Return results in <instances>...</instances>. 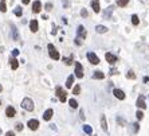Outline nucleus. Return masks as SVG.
I'll list each match as a JSON object with an SVG mask.
<instances>
[{
  "label": "nucleus",
  "instance_id": "nucleus-2",
  "mask_svg": "<svg viewBox=\"0 0 149 136\" xmlns=\"http://www.w3.org/2000/svg\"><path fill=\"white\" fill-rule=\"evenodd\" d=\"M22 108L28 110V112H32V110H34V101H32L30 97H26V99H23V101H22Z\"/></svg>",
  "mask_w": 149,
  "mask_h": 136
},
{
  "label": "nucleus",
  "instance_id": "nucleus-24",
  "mask_svg": "<svg viewBox=\"0 0 149 136\" xmlns=\"http://www.w3.org/2000/svg\"><path fill=\"white\" fill-rule=\"evenodd\" d=\"M0 11H1V12H6V11H7L6 0H0Z\"/></svg>",
  "mask_w": 149,
  "mask_h": 136
},
{
  "label": "nucleus",
  "instance_id": "nucleus-18",
  "mask_svg": "<svg viewBox=\"0 0 149 136\" xmlns=\"http://www.w3.org/2000/svg\"><path fill=\"white\" fill-rule=\"evenodd\" d=\"M93 78L94 80H103L105 78V74H103L102 72H94V74H93Z\"/></svg>",
  "mask_w": 149,
  "mask_h": 136
},
{
  "label": "nucleus",
  "instance_id": "nucleus-21",
  "mask_svg": "<svg viewBox=\"0 0 149 136\" xmlns=\"http://www.w3.org/2000/svg\"><path fill=\"white\" fill-rule=\"evenodd\" d=\"M73 84H74V75L71 74V75H69L67 81H66V88H69V89H70V88L73 86Z\"/></svg>",
  "mask_w": 149,
  "mask_h": 136
},
{
  "label": "nucleus",
  "instance_id": "nucleus-36",
  "mask_svg": "<svg viewBox=\"0 0 149 136\" xmlns=\"http://www.w3.org/2000/svg\"><path fill=\"white\" fill-rule=\"evenodd\" d=\"M62 3H63V7H69V0H62Z\"/></svg>",
  "mask_w": 149,
  "mask_h": 136
},
{
  "label": "nucleus",
  "instance_id": "nucleus-13",
  "mask_svg": "<svg viewBox=\"0 0 149 136\" xmlns=\"http://www.w3.org/2000/svg\"><path fill=\"white\" fill-rule=\"evenodd\" d=\"M91 8H93V11L97 12V14L101 11V7H99V0H91Z\"/></svg>",
  "mask_w": 149,
  "mask_h": 136
},
{
  "label": "nucleus",
  "instance_id": "nucleus-15",
  "mask_svg": "<svg viewBox=\"0 0 149 136\" xmlns=\"http://www.w3.org/2000/svg\"><path fill=\"white\" fill-rule=\"evenodd\" d=\"M6 115L8 116V117H14V116L16 115V110H15V108L11 107V105H9V107H7V108H6Z\"/></svg>",
  "mask_w": 149,
  "mask_h": 136
},
{
  "label": "nucleus",
  "instance_id": "nucleus-39",
  "mask_svg": "<svg viewBox=\"0 0 149 136\" xmlns=\"http://www.w3.org/2000/svg\"><path fill=\"white\" fill-rule=\"evenodd\" d=\"M30 1H31V0H22V3H23V4H28Z\"/></svg>",
  "mask_w": 149,
  "mask_h": 136
},
{
  "label": "nucleus",
  "instance_id": "nucleus-35",
  "mask_svg": "<svg viewBox=\"0 0 149 136\" xmlns=\"http://www.w3.org/2000/svg\"><path fill=\"white\" fill-rule=\"evenodd\" d=\"M18 54H19V50L18 49H14V50H12V55H14V57H16Z\"/></svg>",
  "mask_w": 149,
  "mask_h": 136
},
{
  "label": "nucleus",
  "instance_id": "nucleus-20",
  "mask_svg": "<svg viewBox=\"0 0 149 136\" xmlns=\"http://www.w3.org/2000/svg\"><path fill=\"white\" fill-rule=\"evenodd\" d=\"M101 127H102V129L105 131V132L108 131V123H106V117L103 115L101 116Z\"/></svg>",
  "mask_w": 149,
  "mask_h": 136
},
{
  "label": "nucleus",
  "instance_id": "nucleus-17",
  "mask_svg": "<svg viewBox=\"0 0 149 136\" xmlns=\"http://www.w3.org/2000/svg\"><path fill=\"white\" fill-rule=\"evenodd\" d=\"M9 63H11L12 70H16L19 67V62H18V59H16V58H9Z\"/></svg>",
  "mask_w": 149,
  "mask_h": 136
},
{
  "label": "nucleus",
  "instance_id": "nucleus-26",
  "mask_svg": "<svg viewBox=\"0 0 149 136\" xmlns=\"http://www.w3.org/2000/svg\"><path fill=\"white\" fill-rule=\"evenodd\" d=\"M14 14L16 15V16H22V15H23V9H22L20 7H16L15 11H14Z\"/></svg>",
  "mask_w": 149,
  "mask_h": 136
},
{
  "label": "nucleus",
  "instance_id": "nucleus-25",
  "mask_svg": "<svg viewBox=\"0 0 149 136\" xmlns=\"http://www.w3.org/2000/svg\"><path fill=\"white\" fill-rule=\"evenodd\" d=\"M83 131H85L87 135H91V132H93V128L90 127V125H87V124H85L83 125Z\"/></svg>",
  "mask_w": 149,
  "mask_h": 136
},
{
  "label": "nucleus",
  "instance_id": "nucleus-33",
  "mask_svg": "<svg viewBox=\"0 0 149 136\" xmlns=\"http://www.w3.org/2000/svg\"><path fill=\"white\" fill-rule=\"evenodd\" d=\"M81 15H82V18H87V11H86V8H82L81 9Z\"/></svg>",
  "mask_w": 149,
  "mask_h": 136
},
{
  "label": "nucleus",
  "instance_id": "nucleus-9",
  "mask_svg": "<svg viewBox=\"0 0 149 136\" xmlns=\"http://www.w3.org/2000/svg\"><path fill=\"white\" fill-rule=\"evenodd\" d=\"M40 9H42V3L39 0H36V1L32 3V12H34V14H39Z\"/></svg>",
  "mask_w": 149,
  "mask_h": 136
},
{
  "label": "nucleus",
  "instance_id": "nucleus-27",
  "mask_svg": "<svg viewBox=\"0 0 149 136\" xmlns=\"http://www.w3.org/2000/svg\"><path fill=\"white\" fill-rule=\"evenodd\" d=\"M126 77H128L129 80H134L136 78V74H134V72H133V70H129L128 74H126Z\"/></svg>",
  "mask_w": 149,
  "mask_h": 136
},
{
  "label": "nucleus",
  "instance_id": "nucleus-8",
  "mask_svg": "<svg viewBox=\"0 0 149 136\" xmlns=\"http://www.w3.org/2000/svg\"><path fill=\"white\" fill-rule=\"evenodd\" d=\"M105 58H106V61H108L110 65H114L116 62H117V57H116L114 54H111V53H106Z\"/></svg>",
  "mask_w": 149,
  "mask_h": 136
},
{
  "label": "nucleus",
  "instance_id": "nucleus-28",
  "mask_svg": "<svg viewBox=\"0 0 149 136\" xmlns=\"http://www.w3.org/2000/svg\"><path fill=\"white\" fill-rule=\"evenodd\" d=\"M81 93V86L79 85H75V86L73 88V94H79Z\"/></svg>",
  "mask_w": 149,
  "mask_h": 136
},
{
  "label": "nucleus",
  "instance_id": "nucleus-5",
  "mask_svg": "<svg viewBox=\"0 0 149 136\" xmlns=\"http://www.w3.org/2000/svg\"><path fill=\"white\" fill-rule=\"evenodd\" d=\"M75 77H78V78L83 77V67H82L81 62H75Z\"/></svg>",
  "mask_w": 149,
  "mask_h": 136
},
{
  "label": "nucleus",
  "instance_id": "nucleus-1",
  "mask_svg": "<svg viewBox=\"0 0 149 136\" xmlns=\"http://www.w3.org/2000/svg\"><path fill=\"white\" fill-rule=\"evenodd\" d=\"M47 49H48V55L51 57V59H54V61H58L59 58H61V55H59V53L56 51V49L54 47L53 43H48V46H47Z\"/></svg>",
  "mask_w": 149,
  "mask_h": 136
},
{
  "label": "nucleus",
  "instance_id": "nucleus-37",
  "mask_svg": "<svg viewBox=\"0 0 149 136\" xmlns=\"http://www.w3.org/2000/svg\"><path fill=\"white\" fill-rule=\"evenodd\" d=\"M6 136H15V132H12V131H8V132L6 133Z\"/></svg>",
  "mask_w": 149,
  "mask_h": 136
},
{
  "label": "nucleus",
  "instance_id": "nucleus-10",
  "mask_svg": "<svg viewBox=\"0 0 149 136\" xmlns=\"http://www.w3.org/2000/svg\"><path fill=\"white\" fill-rule=\"evenodd\" d=\"M11 31H12V39H14V41H19V39H20V38H19V31H18V28H16L15 24H11Z\"/></svg>",
  "mask_w": 149,
  "mask_h": 136
},
{
  "label": "nucleus",
  "instance_id": "nucleus-4",
  "mask_svg": "<svg viewBox=\"0 0 149 136\" xmlns=\"http://www.w3.org/2000/svg\"><path fill=\"white\" fill-rule=\"evenodd\" d=\"M87 59H89V62H90L91 65H98L99 63V58L97 57V54L93 53V51L87 53Z\"/></svg>",
  "mask_w": 149,
  "mask_h": 136
},
{
  "label": "nucleus",
  "instance_id": "nucleus-12",
  "mask_svg": "<svg viewBox=\"0 0 149 136\" xmlns=\"http://www.w3.org/2000/svg\"><path fill=\"white\" fill-rule=\"evenodd\" d=\"M30 30H31L32 32H36L39 30V26H38V20L36 19H32L31 22H30Z\"/></svg>",
  "mask_w": 149,
  "mask_h": 136
},
{
  "label": "nucleus",
  "instance_id": "nucleus-32",
  "mask_svg": "<svg viewBox=\"0 0 149 136\" xmlns=\"http://www.w3.org/2000/svg\"><path fill=\"white\" fill-rule=\"evenodd\" d=\"M136 116H137V119H138V120H142V117H144V113L141 112V110H137V113H136Z\"/></svg>",
  "mask_w": 149,
  "mask_h": 136
},
{
  "label": "nucleus",
  "instance_id": "nucleus-3",
  "mask_svg": "<svg viewBox=\"0 0 149 136\" xmlns=\"http://www.w3.org/2000/svg\"><path fill=\"white\" fill-rule=\"evenodd\" d=\"M55 90H56V96L59 97V101H61V102H64L66 100H67V97H66V94H67V93L62 89V86H56Z\"/></svg>",
  "mask_w": 149,
  "mask_h": 136
},
{
  "label": "nucleus",
  "instance_id": "nucleus-40",
  "mask_svg": "<svg viewBox=\"0 0 149 136\" xmlns=\"http://www.w3.org/2000/svg\"><path fill=\"white\" fill-rule=\"evenodd\" d=\"M75 43H77V45H81V43H82V42L79 41V38H77V39H75Z\"/></svg>",
  "mask_w": 149,
  "mask_h": 136
},
{
  "label": "nucleus",
  "instance_id": "nucleus-31",
  "mask_svg": "<svg viewBox=\"0 0 149 136\" xmlns=\"http://www.w3.org/2000/svg\"><path fill=\"white\" fill-rule=\"evenodd\" d=\"M23 127H24V125L22 124V123H18V124L15 125V129H16V131H22V129H23Z\"/></svg>",
  "mask_w": 149,
  "mask_h": 136
},
{
  "label": "nucleus",
  "instance_id": "nucleus-7",
  "mask_svg": "<svg viewBox=\"0 0 149 136\" xmlns=\"http://www.w3.org/2000/svg\"><path fill=\"white\" fill-rule=\"evenodd\" d=\"M27 125H28V128L31 131H36V129H38V127H39V121H38V120H35V119H31V120H28Z\"/></svg>",
  "mask_w": 149,
  "mask_h": 136
},
{
  "label": "nucleus",
  "instance_id": "nucleus-38",
  "mask_svg": "<svg viewBox=\"0 0 149 136\" xmlns=\"http://www.w3.org/2000/svg\"><path fill=\"white\" fill-rule=\"evenodd\" d=\"M133 127H134V132H138V127H140V125H138L137 123H136V124L133 125Z\"/></svg>",
  "mask_w": 149,
  "mask_h": 136
},
{
  "label": "nucleus",
  "instance_id": "nucleus-29",
  "mask_svg": "<svg viewBox=\"0 0 149 136\" xmlns=\"http://www.w3.org/2000/svg\"><path fill=\"white\" fill-rule=\"evenodd\" d=\"M69 104H70L71 108H77V107H78V102H77L75 99H71L70 101H69Z\"/></svg>",
  "mask_w": 149,
  "mask_h": 136
},
{
  "label": "nucleus",
  "instance_id": "nucleus-14",
  "mask_svg": "<svg viewBox=\"0 0 149 136\" xmlns=\"http://www.w3.org/2000/svg\"><path fill=\"white\" fill-rule=\"evenodd\" d=\"M113 94L116 96L118 100H124V99H125V93H124L121 89H114L113 90Z\"/></svg>",
  "mask_w": 149,
  "mask_h": 136
},
{
  "label": "nucleus",
  "instance_id": "nucleus-41",
  "mask_svg": "<svg viewBox=\"0 0 149 136\" xmlns=\"http://www.w3.org/2000/svg\"><path fill=\"white\" fill-rule=\"evenodd\" d=\"M1 90H3V86H1V85H0V92H1Z\"/></svg>",
  "mask_w": 149,
  "mask_h": 136
},
{
  "label": "nucleus",
  "instance_id": "nucleus-11",
  "mask_svg": "<svg viewBox=\"0 0 149 136\" xmlns=\"http://www.w3.org/2000/svg\"><path fill=\"white\" fill-rule=\"evenodd\" d=\"M77 34H78V38H82V39H85L86 38V30L83 26H78V30H77Z\"/></svg>",
  "mask_w": 149,
  "mask_h": 136
},
{
  "label": "nucleus",
  "instance_id": "nucleus-16",
  "mask_svg": "<svg viewBox=\"0 0 149 136\" xmlns=\"http://www.w3.org/2000/svg\"><path fill=\"white\" fill-rule=\"evenodd\" d=\"M53 115H54V110L51 109V108H50V109H47L46 112L43 113V119L48 121V120H51V117H53Z\"/></svg>",
  "mask_w": 149,
  "mask_h": 136
},
{
  "label": "nucleus",
  "instance_id": "nucleus-22",
  "mask_svg": "<svg viewBox=\"0 0 149 136\" xmlns=\"http://www.w3.org/2000/svg\"><path fill=\"white\" fill-rule=\"evenodd\" d=\"M132 23H133V26H138V23H140V19H138L137 15H132Z\"/></svg>",
  "mask_w": 149,
  "mask_h": 136
},
{
  "label": "nucleus",
  "instance_id": "nucleus-19",
  "mask_svg": "<svg viewBox=\"0 0 149 136\" xmlns=\"http://www.w3.org/2000/svg\"><path fill=\"white\" fill-rule=\"evenodd\" d=\"M95 31L98 32V34H105V32H108V27H105V26H97L95 27Z\"/></svg>",
  "mask_w": 149,
  "mask_h": 136
},
{
  "label": "nucleus",
  "instance_id": "nucleus-6",
  "mask_svg": "<svg viewBox=\"0 0 149 136\" xmlns=\"http://www.w3.org/2000/svg\"><path fill=\"white\" fill-rule=\"evenodd\" d=\"M136 105H137L140 109H145L146 108V104H145V97H144L142 94L138 96V99H137V102H136Z\"/></svg>",
  "mask_w": 149,
  "mask_h": 136
},
{
  "label": "nucleus",
  "instance_id": "nucleus-23",
  "mask_svg": "<svg viewBox=\"0 0 149 136\" xmlns=\"http://www.w3.org/2000/svg\"><path fill=\"white\" fill-rule=\"evenodd\" d=\"M129 3V0H117V6L118 7H126Z\"/></svg>",
  "mask_w": 149,
  "mask_h": 136
},
{
  "label": "nucleus",
  "instance_id": "nucleus-34",
  "mask_svg": "<svg viewBox=\"0 0 149 136\" xmlns=\"http://www.w3.org/2000/svg\"><path fill=\"white\" fill-rule=\"evenodd\" d=\"M44 8H46V11H51V9H53V4H51V3H47L46 6H44Z\"/></svg>",
  "mask_w": 149,
  "mask_h": 136
},
{
  "label": "nucleus",
  "instance_id": "nucleus-42",
  "mask_svg": "<svg viewBox=\"0 0 149 136\" xmlns=\"http://www.w3.org/2000/svg\"><path fill=\"white\" fill-rule=\"evenodd\" d=\"M0 105H1V101H0Z\"/></svg>",
  "mask_w": 149,
  "mask_h": 136
},
{
  "label": "nucleus",
  "instance_id": "nucleus-30",
  "mask_svg": "<svg viewBox=\"0 0 149 136\" xmlns=\"http://www.w3.org/2000/svg\"><path fill=\"white\" fill-rule=\"evenodd\" d=\"M63 62H64L66 65H71V63H73V55H71L70 58H64Z\"/></svg>",
  "mask_w": 149,
  "mask_h": 136
}]
</instances>
